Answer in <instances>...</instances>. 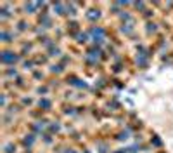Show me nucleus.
Returning a JSON list of instances; mask_svg holds the SVG:
<instances>
[{"label":"nucleus","mask_w":173,"mask_h":153,"mask_svg":"<svg viewBox=\"0 0 173 153\" xmlns=\"http://www.w3.org/2000/svg\"><path fill=\"white\" fill-rule=\"evenodd\" d=\"M19 59H21V56L12 52V51H3L2 52V64H5V66H14Z\"/></svg>","instance_id":"1"},{"label":"nucleus","mask_w":173,"mask_h":153,"mask_svg":"<svg viewBox=\"0 0 173 153\" xmlns=\"http://www.w3.org/2000/svg\"><path fill=\"white\" fill-rule=\"evenodd\" d=\"M0 38H2V42H3V44L14 42V38H16V33H14V31H9L7 28H3V30H2V33H0Z\"/></svg>","instance_id":"2"},{"label":"nucleus","mask_w":173,"mask_h":153,"mask_svg":"<svg viewBox=\"0 0 173 153\" xmlns=\"http://www.w3.org/2000/svg\"><path fill=\"white\" fill-rule=\"evenodd\" d=\"M38 108H40V111H50L52 110V99L50 98H42L38 101Z\"/></svg>","instance_id":"3"},{"label":"nucleus","mask_w":173,"mask_h":153,"mask_svg":"<svg viewBox=\"0 0 173 153\" xmlns=\"http://www.w3.org/2000/svg\"><path fill=\"white\" fill-rule=\"evenodd\" d=\"M21 143H23L24 150H31V146H33V143H35V134H28V136H24V138L21 139Z\"/></svg>","instance_id":"4"},{"label":"nucleus","mask_w":173,"mask_h":153,"mask_svg":"<svg viewBox=\"0 0 173 153\" xmlns=\"http://www.w3.org/2000/svg\"><path fill=\"white\" fill-rule=\"evenodd\" d=\"M3 77H17V68L16 66H7V68H3Z\"/></svg>","instance_id":"5"},{"label":"nucleus","mask_w":173,"mask_h":153,"mask_svg":"<svg viewBox=\"0 0 173 153\" xmlns=\"http://www.w3.org/2000/svg\"><path fill=\"white\" fill-rule=\"evenodd\" d=\"M76 38H78V42L80 44H87L90 38H88V31H80V33H76Z\"/></svg>","instance_id":"6"},{"label":"nucleus","mask_w":173,"mask_h":153,"mask_svg":"<svg viewBox=\"0 0 173 153\" xmlns=\"http://www.w3.org/2000/svg\"><path fill=\"white\" fill-rule=\"evenodd\" d=\"M49 131H50L52 134H57V132L61 131V124H59V122H50V124H49Z\"/></svg>","instance_id":"7"},{"label":"nucleus","mask_w":173,"mask_h":153,"mask_svg":"<svg viewBox=\"0 0 173 153\" xmlns=\"http://www.w3.org/2000/svg\"><path fill=\"white\" fill-rule=\"evenodd\" d=\"M101 17V12L99 10H88L87 12V19H90V21H95V19H99Z\"/></svg>","instance_id":"8"},{"label":"nucleus","mask_w":173,"mask_h":153,"mask_svg":"<svg viewBox=\"0 0 173 153\" xmlns=\"http://www.w3.org/2000/svg\"><path fill=\"white\" fill-rule=\"evenodd\" d=\"M3 153H16V143H7L3 145Z\"/></svg>","instance_id":"9"},{"label":"nucleus","mask_w":173,"mask_h":153,"mask_svg":"<svg viewBox=\"0 0 173 153\" xmlns=\"http://www.w3.org/2000/svg\"><path fill=\"white\" fill-rule=\"evenodd\" d=\"M118 16H120V19H121V21H125V24H127V21H130V19H132V14H130L128 10H121Z\"/></svg>","instance_id":"10"},{"label":"nucleus","mask_w":173,"mask_h":153,"mask_svg":"<svg viewBox=\"0 0 173 153\" xmlns=\"http://www.w3.org/2000/svg\"><path fill=\"white\" fill-rule=\"evenodd\" d=\"M50 71H52V73H62V71H64V66H62L61 63L52 64V66H50Z\"/></svg>","instance_id":"11"},{"label":"nucleus","mask_w":173,"mask_h":153,"mask_svg":"<svg viewBox=\"0 0 173 153\" xmlns=\"http://www.w3.org/2000/svg\"><path fill=\"white\" fill-rule=\"evenodd\" d=\"M128 136H130V131L127 129V131H121V132L118 134V139H120V141H127V139H128Z\"/></svg>","instance_id":"12"},{"label":"nucleus","mask_w":173,"mask_h":153,"mask_svg":"<svg viewBox=\"0 0 173 153\" xmlns=\"http://www.w3.org/2000/svg\"><path fill=\"white\" fill-rule=\"evenodd\" d=\"M42 141H43V145H47V146L54 143V139H52V136H50V134H43V136H42Z\"/></svg>","instance_id":"13"},{"label":"nucleus","mask_w":173,"mask_h":153,"mask_svg":"<svg viewBox=\"0 0 173 153\" xmlns=\"http://www.w3.org/2000/svg\"><path fill=\"white\" fill-rule=\"evenodd\" d=\"M26 28H29V24H28L26 21H19V23H17V31H24Z\"/></svg>","instance_id":"14"},{"label":"nucleus","mask_w":173,"mask_h":153,"mask_svg":"<svg viewBox=\"0 0 173 153\" xmlns=\"http://www.w3.org/2000/svg\"><path fill=\"white\" fill-rule=\"evenodd\" d=\"M31 75H33V78H38V80L43 78V71H42V70H33Z\"/></svg>","instance_id":"15"},{"label":"nucleus","mask_w":173,"mask_h":153,"mask_svg":"<svg viewBox=\"0 0 173 153\" xmlns=\"http://www.w3.org/2000/svg\"><path fill=\"white\" fill-rule=\"evenodd\" d=\"M49 59L45 57V56H38V57H35V64H45Z\"/></svg>","instance_id":"16"},{"label":"nucleus","mask_w":173,"mask_h":153,"mask_svg":"<svg viewBox=\"0 0 173 153\" xmlns=\"http://www.w3.org/2000/svg\"><path fill=\"white\" fill-rule=\"evenodd\" d=\"M36 92H38V94H47V92H49V87H47V85H38Z\"/></svg>","instance_id":"17"},{"label":"nucleus","mask_w":173,"mask_h":153,"mask_svg":"<svg viewBox=\"0 0 173 153\" xmlns=\"http://www.w3.org/2000/svg\"><path fill=\"white\" fill-rule=\"evenodd\" d=\"M21 105H33V98H21Z\"/></svg>","instance_id":"18"},{"label":"nucleus","mask_w":173,"mask_h":153,"mask_svg":"<svg viewBox=\"0 0 173 153\" xmlns=\"http://www.w3.org/2000/svg\"><path fill=\"white\" fill-rule=\"evenodd\" d=\"M151 143H154L156 146H161V145H163V141H161V139H158V138H154V139H151Z\"/></svg>","instance_id":"19"},{"label":"nucleus","mask_w":173,"mask_h":153,"mask_svg":"<svg viewBox=\"0 0 173 153\" xmlns=\"http://www.w3.org/2000/svg\"><path fill=\"white\" fill-rule=\"evenodd\" d=\"M5 106H7V94L2 96V108H5Z\"/></svg>","instance_id":"20"},{"label":"nucleus","mask_w":173,"mask_h":153,"mask_svg":"<svg viewBox=\"0 0 173 153\" xmlns=\"http://www.w3.org/2000/svg\"><path fill=\"white\" fill-rule=\"evenodd\" d=\"M142 16H144V17H151V16H154V14H151V10H144Z\"/></svg>","instance_id":"21"}]
</instances>
